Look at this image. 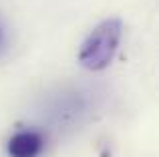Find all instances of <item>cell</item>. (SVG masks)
<instances>
[{
    "label": "cell",
    "instance_id": "cell-1",
    "mask_svg": "<svg viewBox=\"0 0 159 157\" xmlns=\"http://www.w3.org/2000/svg\"><path fill=\"white\" fill-rule=\"evenodd\" d=\"M123 34V24L119 18H107L93 28L79 51V63L89 71H103L115 56Z\"/></svg>",
    "mask_w": 159,
    "mask_h": 157
},
{
    "label": "cell",
    "instance_id": "cell-2",
    "mask_svg": "<svg viewBox=\"0 0 159 157\" xmlns=\"http://www.w3.org/2000/svg\"><path fill=\"white\" fill-rule=\"evenodd\" d=\"M44 149V137L34 129H20L8 139L6 151L10 157H39Z\"/></svg>",
    "mask_w": 159,
    "mask_h": 157
}]
</instances>
